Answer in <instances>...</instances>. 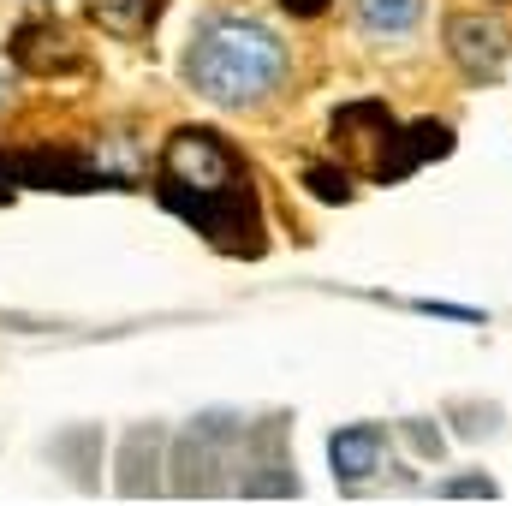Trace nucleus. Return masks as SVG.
Wrapping results in <instances>:
<instances>
[{"label":"nucleus","mask_w":512,"mask_h":506,"mask_svg":"<svg viewBox=\"0 0 512 506\" xmlns=\"http://www.w3.org/2000/svg\"><path fill=\"white\" fill-rule=\"evenodd\" d=\"M161 203L179 209L197 233H209L221 251H262V215L251 197V173L215 131H179L161 155Z\"/></svg>","instance_id":"nucleus-1"},{"label":"nucleus","mask_w":512,"mask_h":506,"mask_svg":"<svg viewBox=\"0 0 512 506\" xmlns=\"http://www.w3.org/2000/svg\"><path fill=\"white\" fill-rule=\"evenodd\" d=\"M286 72V48L274 42V30H262L251 18H209L185 54V78L203 102L221 108H245L262 102Z\"/></svg>","instance_id":"nucleus-2"},{"label":"nucleus","mask_w":512,"mask_h":506,"mask_svg":"<svg viewBox=\"0 0 512 506\" xmlns=\"http://www.w3.org/2000/svg\"><path fill=\"white\" fill-rule=\"evenodd\" d=\"M447 48H453V60H459L471 78H495L501 60H507V30H501L495 18L459 12V18L447 24Z\"/></svg>","instance_id":"nucleus-3"},{"label":"nucleus","mask_w":512,"mask_h":506,"mask_svg":"<svg viewBox=\"0 0 512 506\" xmlns=\"http://www.w3.org/2000/svg\"><path fill=\"white\" fill-rule=\"evenodd\" d=\"M382 453H387V435L382 423H352L328 441V465H334V483L340 489H358L382 471Z\"/></svg>","instance_id":"nucleus-4"},{"label":"nucleus","mask_w":512,"mask_h":506,"mask_svg":"<svg viewBox=\"0 0 512 506\" xmlns=\"http://www.w3.org/2000/svg\"><path fill=\"white\" fill-rule=\"evenodd\" d=\"M84 6H90V18H96L102 30H114V36H137V30H149L155 12H161V0H84Z\"/></svg>","instance_id":"nucleus-5"},{"label":"nucleus","mask_w":512,"mask_h":506,"mask_svg":"<svg viewBox=\"0 0 512 506\" xmlns=\"http://www.w3.org/2000/svg\"><path fill=\"white\" fill-rule=\"evenodd\" d=\"M358 18L370 36H405L423 18V0H358Z\"/></svg>","instance_id":"nucleus-6"},{"label":"nucleus","mask_w":512,"mask_h":506,"mask_svg":"<svg viewBox=\"0 0 512 506\" xmlns=\"http://www.w3.org/2000/svg\"><path fill=\"white\" fill-rule=\"evenodd\" d=\"M310 191H316L322 203H340V197H352L346 173H334V167H316V173H310Z\"/></svg>","instance_id":"nucleus-7"},{"label":"nucleus","mask_w":512,"mask_h":506,"mask_svg":"<svg viewBox=\"0 0 512 506\" xmlns=\"http://www.w3.org/2000/svg\"><path fill=\"white\" fill-rule=\"evenodd\" d=\"M441 495H447V501H459V495H483V501H489L495 483H489V477H453V483H441Z\"/></svg>","instance_id":"nucleus-8"},{"label":"nucleus","mask_w":512,"mask_h":506,"mask_svg":"<svg viewBox=\"0 0 512 506\" xmlns=\"http://www.w3.org/2000/svg\"><path fill=\"white\" fill-rule=\"evenodd\" d=\"M280 6H286V12H292V18H316V12H322V6H328V0H280Z\"/></svg>","instance_id":"nucleus-9"}]
</instances>
